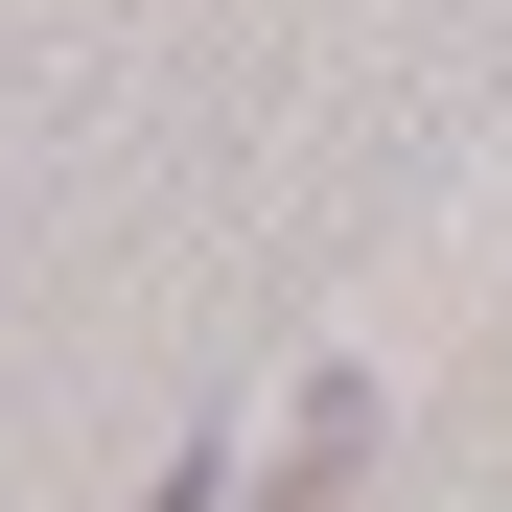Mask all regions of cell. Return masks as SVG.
<instances>
[{
    "instance_id": "1",
    "label": "cell",
    "mask_w": 512,
    "mask_h": 512,
    "mask_svg": "<svg viewBox=\"0 0 512 512\" xmlns=\"http://www.w3.org/2000/svg\"><path fill=\"white\" fill-rule=\"evenodd\" d=\"M140 512H233V466H210V443H187V466H163V489H140Z\"/></svg>"
}]
</instances>
